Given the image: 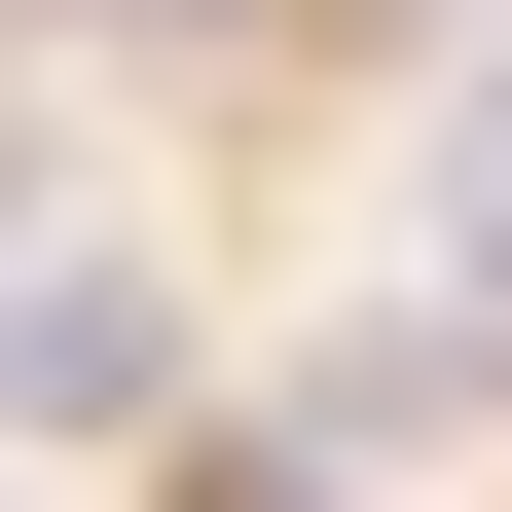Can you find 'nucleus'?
Instances as JSON below:
<instances>
[{
    "instance_id": "nucleus-1",
    "label": "nucleus",
    "mask_w": 512,
    "mask_h": 512,
    "mask_svg": "<svg viewBox=\"0 0 512 512\" xmlns=\"http://www.w3.org/2000/svg\"><path fill=\"white\" fill-rule=\"evenodd\" d=\"M0 403H74V439H110V403H183V330L110 293V256H37V293H0Z\"/></svg>"
},
{
    "instance_id": "nucleus-2",
    "label": "nucleus",
    "mask_w": 512,
    "mask_h": 512,
    "mask_svg": "<svg viewBox=\"0 0 512 512\" xmlns=\"http://www.w3.org/2000/svg\"><path fill=\"white\" fill-rule=\"evenodd\" d=\"M476 293H512V74H476Z\"/></svg>"
}]
</instances>
